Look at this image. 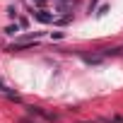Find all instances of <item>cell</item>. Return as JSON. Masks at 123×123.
Masks as SVG:
<instances>
[{
	"label": "cell",
	"instance_id": "6da1fadb",
	"mask_svg": "<svg viewBox=\"0 0 123 123\" xmlns=\"http://www.w3.org/2000/svg\"><path fill=\"white\" fill-rule=\"evenodd\" d=\"M39 36H27V39H19V41H15V43H10L7 46V51H24V48H29V46H34V41H36Z\"/></svg>",
	"mask_w": 123,
	"mask_h": 123
},
{
	"label": "cell",
	"instance_id": "7a4b0ae2",
	"mask_svg": "<svg viewBox=\"0 0 123 123\" xmlns=\"http://www.w3.org/2000/svg\"><path fill=\"white\" fill-rule=\"evenodd\" d=\"M31 15H34L39 22H43V24H51V22H55V17H53V15H48L46 10H39V12H31Z\"/></svg>",
	"mask_w": 123,
	"mask_h": 123
},
{
	"label": "cell",
	"instance_id": "3957f363",
	"mask_svg": "<svg viewBox=\"0 0 123 123\" xmlns=\"http://www.w3.org/2000/svg\"><path fill=\"white\" fill-rule=\"evenodd\" d=\"M5 31H7V34H17V31H19V24H10Z\"/></svg>",
	"mask_w": 123,
	"mask_h": 123
},
{
	"label": "cell",
	"instance_id": "277c9868",
	"mask_svg": "<svg viewBox=\"0 0 123 123\" xmlns=\"http://www.w3.org/2000/svg\"><path fill=\"white\" fill-rule=\"evenodd\" d=\"M0 92H5V85H3V80H0Z\"/></svg>",
	"mask_w": 123,
	"mask_h": 123
},
{
	"label": "cell",
	"instance_id": "5b68a950",
	"mask_svg": "<svg viewBox=\"0 0 123 123\" xmlns=\"http://www.w3.org/2000/svg\"><path fill=\"white\" fill-rule=\"evenodd\" d=\"M34 3H36V5H39V7H41V5H43V0H34Z\"/></svg>",
	"mask_w": 123,
	"mask_h": 123
},
{
	"label": "cell",
	"instance_id": "8992f818",
	"mask_svg": "<svg viewBox=\"0 0 123 123\" xmlns=\"http://www.w3.org/2000/svg\"><path fill=\"white\" fill-rule=\"evenodd\" d=\"M22 123H31V121H27V118H24V121H22Z\"/></svg>",
	"mask_w": 123,
	"mask_h": 123
}]
</instances>
